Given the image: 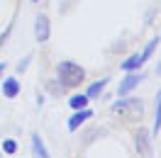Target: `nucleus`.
Here are the masks:
<instances>
[{
	"label": "nucleus",
	"instance_id": "obj_2",
	"mask_svg": "<svg viewBox=\"0 0 161 158\" xmlns=\"http://www.w3.org/2000/svg\"><path fill=\"white\" fill-rule=\"evenodd\" d=\"M112 112L115 114H120V117L125 119H142V114H144V102H142L139 97H120L117 102H112Z\"/></svg>",
	"mask_w": 161,
	"mask_h": 158
},
{
	"label": "nucleus",
	"instance_id": "obj_4",
	"mask_svg": "<svg viewBox=\"0 0 161 158\" xmlns=\"http://www.w3.org/2000/svg\"><path fill=\"white\" fill-rule=\"evenodd\" d=\"M51 37V24H49V17L42 12V15H37V20H34V39L37 41H49Z\"/></svg>",
	"mask_w": 161,
	"mask_h": 158
},
{
	"label": "nucleus",
	"instance_id": "obj_9",
	"mask_svg": "<svg viewBox=\"0 0 161 158\" xmlns=\"http://www.w3.org/2000/svg\"><path fill=\"white\" fill-rule=\"evenodd\" d=\"M144 63H147V61L142 59V54H132L130 59H125V61H122V66H120V68L125 71V73H127V71H139Z\"/></svg>",
	"mask_w": 161,
	"mask_h": 158
},
{
	"label": "nucleus",
	"instance_id": "obj_13",
	"mask_svg": "<svg viewBox=\"0 0 161 158\" xmlns=\"http://www.w3.org/2000/svg\"><path fill=\"white\" fill-rule=\"evenodd\" d=\"M15 151H17V144L12 139H5L3 141V153H15Z\"/></svg>",
	"mask_w": 161,
	"mask_h": 158
},
{
	"label": "nucleus",
	"instance_id": "obj_19",
	"mask_svg": "<svg viewBox=\"0 0 161 158\" xmlns=\"http://www.w3.org/2000/svg\"><path fill=\"white\" fill-rule=\"evenodd\" d=\"M159 73H161V66H159Z\"/></svg>",
	"mask_w": 161,
	"mask_h": 158
},
{
	"label": "nucleus",
	"instance_id": "obj_6",
	"mask_svg": "<svg viewBox=\"0 0 161 158\" xmlns=\"http://www.w3.org/2000/svg\"><path fill=\"white\" fill-rule=\"evenodd\" d=\"M91 117H93V109H91V107L76 109V112H73V117L69 119V131H78L80 124H86V122H88Z\"/></svg>",
	"mask_w": 161,
	"mask_h": 158
},
{
	"label": "nucleus",
	"instance_id": "obj_7",
	"mask_svg": "<svg viewBox=\"0 0 161 158\" xmlns=\"http://www.w3.org/2000/svg\"><path fill=\"white\" fill-rule=\"evenodd\" d=\"M3 95L8 100L17 97V95H20V80L17 78H5L3 80Z\"/></svg>",
	"mask_w": 161,
	"mask_h": 158
},
{
	"label": "nucleus",
	"instance_id": "obj_5",
	"mask_svg": "<svg viewBox=\"0 0 161 158\" xmlns=\"http://www.w3.org/2000/svg\"><path fill=\"white\" fill-rule=\"evenodd\" d=\"M134 146H137V151H139L142 158H149L151 156V131L139 129V131L134 134Z\"/></svg>",
	"mask_w": 161,
	"mask_h": 158
},
{
	"label": "nucleus",
	"instance_id": "obj_17",
	"mask_svg": "<svg viewBox=\"0 0 161 158\" xmlns=\"http://www.w3.org/2000/svg\"><path fill=\"white\" fill-rule=\"evenodd\" d=\"M32 3H39V0H32Z\"/></svg>",
	"mask_w": 161,
	"mask_h": 158
},
{
	"label": "nucleus",
	"instance_id": "obj_14",
	"mask_svg": "<svg viewBox=\"0 0 161 158\" xmlns=\"http://www.w3.org/2000/svg\"><path fill=\"white\" fill-rule=\"evenodd\" d=\"M10 34H12V24H8V29L3 32V37H0V49H3V44L8 41V37H10Z\"/></svg>",
	"mask_w": 161,
	"mask_h": 158
},
{
	"label": "nucleus",
	"instance_id": "obj_16",
	"mask_svg": "<svg viewBox=\"0 0 161 158\" xmlns=\"http://www.w3.org/2000/svg\"><path fill=\"white\" fill-rule=\"evenodd\" d=\"M3 71H5V63H0V76H3Z\"/></svg>",
	"mask_w": 161,
	"mask_h": 158
},
{
	"label": "nucleus",
	"instance_id": "obj_18",
	"mask_svg": "<svg viewBox=\"0 0 161 158\" xmlns=\"http://www.w3.org/2000/svg\"><path fill=\"white\" fill-rule=\"evenodd\" d=\"M0 158H3V151H0Z\"/></svg>",
	"mask_w": 161,
	"mask_h": 158
},
{
	"label": "nucleus",
	"instance_id": "obj_8",
	"mask_svg": "<svg viewBox=\"0 0 161 158\" xmlns=\"http://www.w3.org/2000/svg\"><path fill=\"white\" fill-rule=\"evenodd\" d=\"M32 153H34V158H51L49 151H47V146H44V141H42V136L37 131L32 134Z\"/></svg>",
	"mask_w": 161,
	"mask_h": 158
},
{
	"label": "nucleus",
	"instance_id": "obj_15",
	"mask_svg": "<svg viewBox=\"0 0 161 158\" xmlns=\"http://www.w3.org/2000/svg\"><path fill=\"white\" fill-rule=\"evenodd\" d=\"M30 59H32V56H27L25 61H20V63H17V73H25V71H27V66H30Z\"/></svg>",
	"mask_w": 161,
	"mask_h": 158
},
{
	"label": "nucleus",
	"instance_id": "obj_3",
	"mask_svg": "<svg viewBox=\"0 0 161 158\" xmlns=\"http://www.w3.org/2000/svg\"><path fill=\"white\" fill-rule=\"evenodd\" d=\"M142 80H144V73L139 71H127V76L120 80V88H117V97H125V95H130L132 90L139 85Z\"/></svg>",
	"mask_w": 161,
	"mask_h": 158
},
{
	"label": "nucleus",
	"instance_id": "obj_12",
	"mask_svg": "<svg viewBox=\"0 0 161 158\" xmlns=\"http://www.w3.org/2000/svg\"><path fill=\"white\" fill-rule=\"evenodd\" d=\"M156 44H159V37H154V39L149 41V44H147V46H144V49H142V59L147 61L151 56V54H154V49H156Z\"/></svg>",
	"mask_w": 161,
	"mask_h": 158
},
{
	"label": "nucleus",
	"instance_id": "obj_1",
	"mask_svg": "<svg viewBox=\"0 0 161 158\" xmlns=\"http://www.w3.org/2000/svg\"><path fill=\"white\" fill-rule=\"evenodd\" d=\"M56 76H59V83L64 88H76L86 80V71L73 61H61L56 66Z\"/></svg>",
	"mask_w": 161,
	"mask_h": 158
},
{
	"label": "nucleus",
	"instance_id": "obj_10",
	"mask_svg": "<svg viewBox=\"0 0 161 158\" xmlns=\"http://www.w3.org/2000/svg\"><path fill=\"white\" fill-rule=\"evenodd\" d=\"M108 83H110V78H100L98 83H93L91 88H88V92H86V95H88V100H95L98 95H103V90L108 88Z\"/></svg>",
	"mask_w": 161,
	"mask_h": 158
},
{
	"label": "nucleus",
	"instance_id": "obj_11",
	"mask_svg": "<svg viewBox=\"0 0 161 158\" xmlns=\"http://www.w3.org/2000/svg\"><path fill=\"white\" fill-rule=\"evenodd\" d=\"M88 102H91V100H88V95H73V97H69V105L73 109H83V107H88Z\"/></svg>",
	"mask_w": 161,
	"mask_h": 158
}]
</instances>
